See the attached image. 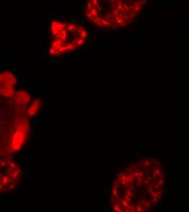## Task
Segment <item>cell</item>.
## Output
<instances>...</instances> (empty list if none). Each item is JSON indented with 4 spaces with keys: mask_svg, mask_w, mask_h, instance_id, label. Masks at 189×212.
<instances>
[{
    "mask_svg": "<svg viewBox=\"0 0 189 212\" xmlns=\"http://www.w3.org/2000/svg\"><path fill=\"white\" fill-rule=\"evenodd\" d=\"M166 174L161 162L145 158L117 175L110 189L111 209L116 212H147L162 200Z\"/></svg>",
    "mask_w": 189,
    "mask_h": 212,
    "instance_id": "obj_1",
    "label": "cell"
},
{
    "mask_svg": "<svg viewBox=\"0 0 189 212\" xmlns=\"http://www.w3.org/2000/svg\"><path fill=\"white\" fill-rule=\"evenodd\" d=\"M15 84L11 73H0V156L19 151L29 135L30 96Z\"/></svg>",
    "mask_w": 189,
    "mask_h": 212,
    "instance_id": "obj_2",
    "label": "cell"
},
{
    "mask_svg": "<svg viewBox=\"0 0 189 212\" xmlns=\"http://www.w3.org/2000/svg\"><path fill=\"white\" fill-rule=\"evenodd\" d=\"M149 0H86L84 17L100 29L120 30L137 20Z\"/></svg>",
    "mask_w": 189,
    "mask_h": 212,
    "instance_id": "obj_3",
    "label": "cell"
},
{
    "mask_svg": "<svg viewBox=\"0 0 189 212\" xmlns=\"http://www.w3.org/2000/svg\"><path fill=\"white\" fill-rule=\"evenodd\" d=\"M50 36L48 53L52 57H59L84 46L88 40L89 32L82 24L55 19L50 24Z\"/></svg>",
    "mask_w": 189,
    "mask_h": 212,
    "instance_id": "obj_4",
    "label": "cell"
},
{
    "mask_svg": "<svg viewBox=\"0 0 189 212\" xmlns=\"http://www.w3.org/2000/svg\"><path fill=\"white\" fill-rule=\"evenodd\" d=\"M22 176L21 167L14 159L10 156H0V193L14 190Z\"/></svg>",
    "mask_w": 189,
    "mask_h": 212,
    "instance_id": "obj_5",
    "label": "cell"
}]
</instances>
